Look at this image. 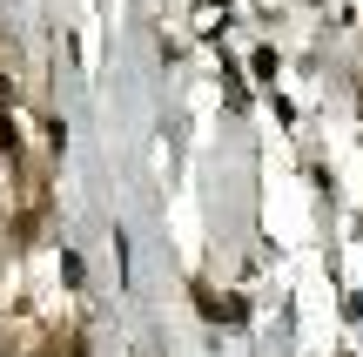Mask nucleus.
Returning <instances> with one entry per match:
<instances>
[{
    "instance_id": "obj_1",
    "label": "nucleus",
    "mask_w": 363,
    "mask_h": 357,
    "mask_svg": "<svg viewBox=\"0 0 363 357\" xmlns=\"http://www.w3.org/2000/svg\"><path fill=\"white\" fill-rule=\"evenodd\" d=\"M0 148H13V115L0 108Z\"/></svg>"
},
{
    "instance_id": "obj_2",
    "label": "nucleus",
    "mask_w": 363,
    "mask_h": 357,
    "mask_svg": "<svg viewBox=\"0 0 363 357\" xmlns=\"http://www.w3.org/2000/svg\"><path fill=\"white\" fill-rule=\"evenodd\" d=\"M0 108H7V67H0Z\"/></svg>"
}]
</instances>
